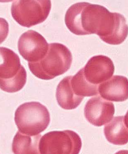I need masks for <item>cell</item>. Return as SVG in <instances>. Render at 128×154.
I'll return each instance as SVG.
<instances>
[{
	"label": "cell",
	"instance_id": "6da1fadb",
	"mask_svg": "<svg viewBox=\"0 0 128 154\" xmlns=\"http://www.w3.org/2000/svg\"><path fill=\"white\" fill-rule=\"evenodd\" d=\"M118 19V13H111L103 6L82 2L69 8L65 21L73 34L78 35L96 34L105 42L112 35Z\"/></svg>",
	"mask_w": 128,
	"mask_h": 154
},
{
	"label": "cell",
	"instance_id": "4fadbf2b",
	"mask_svg": "<svg viewBox=\"0 0 128 154\" xmlns=\"http://www.w3.org/2000/svg\"><path fill=\"white\" fill-rule=\"evenodd\" d=\"M41 135L29 136L18 131L14 138L12 151L14 154H40L39 142Z\"/></svg>",
	"mask_w": 128,
	"mask_h": 154
},
{
	"label": "cell",
	"instance_id": "3957f363",
	"mask_svg": "<svg viewBox=\"0 0 128 154\" xmlns=\"http://www.w3.org/2000/svg\"><path fill=\"white\" fill-rule=\"evenodd\" d=\"M14 120L20 132L33 136L46 130L50 118L46 106L40 103L32 102L20 106L15 112Z\"/></svg>",
	"mask_w": 128,
	"mask_h": 154
},
{
	"label": "cell",
	"instance_id": "277c9868",
	"mask_svg": "<svg viewBox=\"0 0 128 154\" xmlns=\"http://www.w3.org/2000/svg\"><path fill=\"white\" fill-rule=\"evenodd\" d=\"M82 146L80 137L70 130L54 131L41 138L40 154H79Z\"/></svg>",
	"mask_w": 128,
	"mask_h": 154
},
{
	"label": "cell",
	"instance_id": "7c38bea8",
	"mask_svg": "<svg viewBox=\"0 0 128 154\" xmlns=\"http://www.w3.org/2000/svg\"><path fill=\"white\" fill-rule=\"evenodd\" d=\"M71 76L66 77L57 87L56 97L59 105L66 110L75 109L80 105L84 97L75 95L72 88Z\"/></svg>",
	"mask_w": 128,
	"mask_h": 154
},
{
	"label": "cell",
	"instance_id": "ba28073f",
	"mask_svg": "<svg viewBox=\"0 0 128 154\" xmlns=\"http://www.w3.org/2000/svg\"><path fill=\"white\" fill-rule=\"evenodd\" d=\"M115 112L114 104L99 96L90 99L84 109L85 118L91 124L97 127L110 122Z\"/></svg>",
	"mask_w": 128,
	"mask_h": 154
},
{
	"label": "cell",
	"instance_id": "30bf717a",
	"mask_svg": "<svg viewBox=\"0 0 128 154\" xmlns=\"http://www.w3.org/2000/svg\"><path fill=\"white\" fill-rule=\"evenodd\" d=\"M98 91L106 100L120 102L128 99V80L126 77L115 75L99 85Z\"/></svg>",
	"mask_w": 128,
	"mask_h": 154
},
{
	"label": "cell",
	"instance_id": "2e32d148",
	"mask_svg": "<svg viewBox=\"0 0 128 154\" xmlns=\"http://www.w3.org/2000/svg\"><path fill=\"white\" fill-rule=\"evenodd\" d=\"M115 154H128V151L125 150L120 151Z\"/></svg>",
	"mask_w": 128,
	"mask_h": 154
},
{
	"label": "cell",
	"instance_id": "52a82bcc",
	"mask_svg": "<svg viewBox=\"0 0 128 154\" xmlns=\"http://www.w3.org/2000/svg\"><path fill=\"white\" fill-rule=\"evenodd\" d=\"M83 69L85 79L89 82L96 85L109 79L115 71L112 60L102 55L92 57Z\"/></svg>",
	"mask_w": 128,
	"mask_h": 154
},
{
	"label": "cell",
	"instance_id": "9c48e42d",
	"mask_svg": "<svg viewBox=\"0 0 128 154\" xmlns=\"http://www.w3.org/2000/svg\"><path fill=\"white\" fill-rule=\"evenodd\" d=\"M26 72L17 54L8 48L0 47V83L14 79Z\"/></svg>",
	"mask_w": 128,
	"mask_h": 154
},
{
	"label": "cell",
	"instance_id": "9a60e30c",
	"mask_svg": "<svg viewBox=\"0 0 128 154\" xmlns=\"http://www.w3.org/2000/svg\"><path fill=\"white\" fill-rule=\"evenodd\" d=\"M9 33V24L5 19L0 18V44L7 38Z\"/></svg>",
	"mask_w": 128,
	"mask_h": 154
},
{
	"label": "cell",
	"instance_id": "8fae6325",
	"mask_svg": "<svg viewBox=\"0 0 128 154\" xmlns=\"http://www.w3.org/2000/svg\"><path fill=\"white\" fill-rule=\"evenodd\" d=\"M127 116H117L105 126L104 131L106 139L116 145L127 144L128 138Z\"/></svg>",
	"mask_w": 128,
	"mask_h": 154
},
{
	"label": "cell",
	"instance_id": "5bb4252c",
	"mask_svg": "<svg viewBox=\"0 0 128 154\" xmlns=\"http://www.w3.org/2000/svg\"><path fill=\"white\" fill-rule=\"evenodd\" d=\"M70 83L72 90L78 96L84 97L99 94V85L91 84L87 81L84 76L83 68L75 76H71Z\"/></svg>",
	"mask_w": 128,
	"mask_h": 154
},
{
	"label": "cell",
	"instance_id": "5b68a950",
	"mask_svg": "<svg viewBox=\"0 0 128 154\" xmlns=\"http://www.w3.org/2000/svg\"><path fill=\"white\" fill-rule=\"evenodd\" d=\"M51 8L50 1H16L12 3L11 13L16 22L29 28L44 22Z\"/></svg>",
	"mask_w": 128,
	"mask_h": 154
},
{
	"label": "cell",
	"instance_id": "8992f818",
	"mask_svg": "<svg viewBox=\"0 0 128 154\" xmlns=\"http://www.w3.org/2000/svg\"><path fill=\"white\" fill-rule=\"evenodd\" d=\"M18 48L20 54L28 63H35L46 55L49 44L40 33L29 30L20 36Z\"/></svg>",
	"mask_w": 128,
	"mask_h": 154
},
{
	"label": "cell",
	"instance_id": "7a4b0ae2",
	"mask_svg": "<svg viewBox=\"0 0 128 154\" xmlns=\"http://www.w3.org/2000/svg\"><path fill=\"white\" fill-rule=\"evenodd\" d=\"M73 57L65 45L59 43L49 45L47 53L43 59L35 63H28L32 73L38 78L52 79L70 69Z\"/></svg>",
	"mask_w": 128,
	"mask_h": 154
}]
</instances>
